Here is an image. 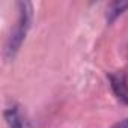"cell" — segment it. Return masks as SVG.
I'll use <instances>...</instances> for the list:
<instances>
[{
	"label": "cell",
	"instance_id": "obj_4",
	"mask_svg": "<svg viewBox=\"0 0 128 128\" xmlns=\"http://www.w3.org/2000/svg\"><path fill=\"white\" fill-rule=\"evenodd\" d=\"M5 116H6V120H8L11 128H24L23 126V120H21V118H20V114H18V112L15 108L6 110Z\"/></svg>",
	"mask_w": 128,
	"mask_h": 128
},
{
	"label": "cell",
	"instance_id": "obj_2",
	"mask_svg": "<svg viewBox=\"0 0 128 128\" xmlns=\"http://www.w3.org/2000/svg\"><path fill=\"white\" fill-rule=\"evenodd\" d=\"M108 82H110V86L116 95V98L124 102V104H128V82H126V76L125 72H113L108 76Z\"/></svg>",
	"mask_w": 128,
	"mask_h": 128
},
{
	"label": "cell",
	"instance_id": "obj_3",
	"mask_svg": "<svg viewBox=\"0 0 128 128\" xmlns=\"http://www.w3.org/2000/svg\"><path fill=\"white\" fill-rule=\"evenodd\" d=\"M126 8H128V2H113V3H110L108 8H107V14H106L107 21L108 23L114 21Z\"/></svg>",
	"mask_w": 128,
	"mask_h": 128
},
{
	"label": "cell",
	"instance_id": "obj_1",
	"mask_svg": "<svg viewBox=\"0 0 128 128\" xmlns=\"http://www.w3.org/2000/svg\"><path fill=\"white\" fill-rule=\"evenodd\" d=\"M18 6V21L8 39V44H6V54L9 57H12L18 48L21 47L26 35H27V30L30 27V21H32V5L29 2H18L17 3Z\"/></svg>",
	"mask_w": 128,
	"mask_h": 128
},
{
	"label": "cell",
	"instance_id": "obj_5",
	"mask_svg": "<svg viewBox=\"0 0 128 128\" xmlns=\"http://www.w3.org/2000/svg\"><path fill=\"white\" fill-rule=\"evenodd\" d=\"M112 128H128V119H124V120H120V122L114 124Z\"/></svg>",
	"mask_w": 128,
	"mask_h": 128
}]
</instances>
